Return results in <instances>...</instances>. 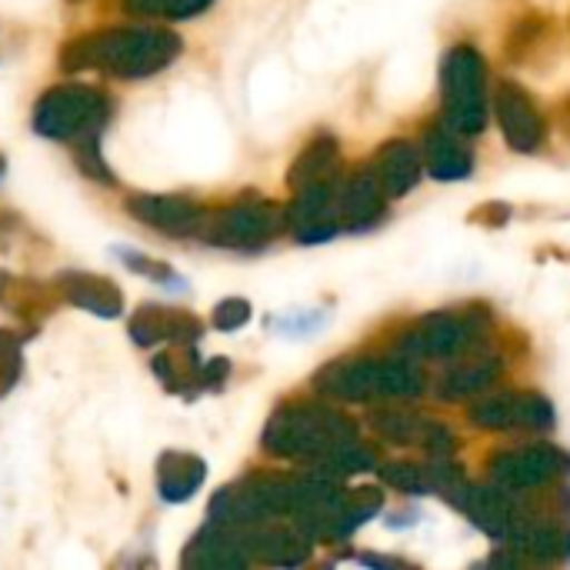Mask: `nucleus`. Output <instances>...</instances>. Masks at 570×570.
Masks as SVG:
<instances>
[{
    "label": "nucleus",
    "mask_w": 570,
    "mask_h": 570,
    "mask_svg": "<svg viewBox=\"0 0 570 570\" xmlns=\"http://www.w3.org/2000/svg\"><path fill=\"white\" fill-rule=\"evenodd\" d=\"M317 387L341 401H377V397H414L424 387L417 364L404 354L397 357H357L331 364Z\"/></svg>",
    "instance_id": "1"
},
{
    "label": "nucleus",
    "mask_w": 570,
    "mask_h": 570,
    "mask_svg": "<svg viewBox=\"0 0 570 570\" xmlns=\"http://www.w3.org/2000/svg\"><path fill=\"white\" fill-rule=\"evenodd\" d=\"M357 431L347 417L327 407H291L281 411L264 438V444L281 458H327L344 441H354Z\"/></svg>",
    "instance_id": "2"
},
{
    "label": "nucleus",
    "mask_w": 570,
    "mask_h": 570,
    "mask_svg": "<svg viewBox=\"0 0 570 570\" xmlns=\"http://www.w3.org/2000/svg\"><path fill=\"white\" fill-rule=\"evenodd\" d=\"M491 331V317L484 307L468 311H441L417 321L401 337V354L411 361H448L461 357L464 351H474L478 341Z\"/></svg>",
    "instance_id": "3"
},
{
    "label": "nucleus",
    "mask_w": 570,
    "mask_h": 570,
    "mask_svg": "<svg viewBox=\"0 0 570 570\" xmlns=\"http://www.w3.org/2000/svg\"><path fill=\"white\" fill-rule=\"evenodd\" d=\"M444 90V124L461 137L481 134L488 127V94H484V60L474 47H454L441 67Z\"/></svg>",
    "instance_id": "4"
},
{
    "label": "nucleus",
    "mask_w": 570,
    "mask_h": 570,
    "mask_svg": "<svg viewBox=\"0 0 570 570\" xmlns=\"http://www.w3.org/2000/svg\"><path fill=\"white\" fill-rule=\"evenodd\" d=\"M73 50L77 60H70L67 67H87L94 60H104L117 73H147L164 67L177 53V40L170 33H114L107 40H83Z\"/></svg>",
    "instance_id": "5"
},
{
    "label": "nucleus",
    "mask_w": 570,
    "mask_h": 570,
    "mask_svg": "<svg viewBox=\"0 0 570 570\" xmlns=\"http://www.w3.org/2000/svg\"><path fill=\"white\" fill-rule=\"evenodd\" d=\"M570 474V458L554 444H528L514 451H501L491 458V484L508 494H528L558 484Z\"/></svg>",
    "instance_id": "6"
},
{
    "label": "nucleus",
    "mask_w": 570,
    "mask_h": 570,
    "mask_svg": "<svg viewBox=\"0 0 570 570\" xmlns=\"http://www.w3.org/2000/svg\"><path fill=\"white\" fill-rule=\"evenodd\" d=\"M471 424L484 431H548L554 411L551 401L534 391H498L471 407Z\"/></svg>",
    "instance_id": "7"
},
{
    "label": "nucleus",
    "mask_w": 570,
    "mask_h": 570,
    "mask_svg": "<svg viewBox=\"0 0 570 570\" xmlns=\"http://www.w3.org/2000/svg\"><path fill=\"white\" fill-rule=\"evenodd\" d=\"M494 117L501 124L504 140L511 144V150L531 154L541 147L544 140V117L538 110V104L511 80H501L494 90Z\"/></svg>",
    "instance_id": "8"
},
{
    "label": "nucleus",
    "mask_w": 570,
    "mask_h": 570,
    "mask_svg": "<svg viewBox=\"0 0 570 570\" xmlns=\"http://www.w3.org/2000/svg\"><path fill=\"white\" fill-rule=\"evenodd\" d=\"M104 117V100L90 90H60L47 94L37 107V130L50 137H73L87 127H97Z\"/></svg>",
    "instance_id": "9"
},
{
    "label": "nucleus",
    "mask_w": 570,
    "mask_h": 570,
    "mask_svg": "<svg viewBox=\"0 0 570 570\" xmlns=\"http://www.w3.org/2000/svg\"><path fill=\"white\" fill-rule=\"evenodd\" d=\"M448 501H451L471 524H478L484 534H491V538H498V541H504L508 531H511L514 521H518V508H514L511 494H508L504 488H498V484L478 488V484H468V481H464Z\"/></svg>",
    "instance_id": "10"
},
{
    "label": "nucleus",
    "mask_w": 570,
    "mask_h": 570,
    "mask_svg": "<svg viewBox=\"0 0 570 570\" xmlns=\"http://www.w3.org/2000/svg\"><path fill=\"white\" fill-rule=\"evenodd\" d=\"M281 227V210L267 207V204H244L227 210L210 230L207 240L217 244H230V247H257L264 240H271Z\"/></svg>",
    "instance_id": "11"
},
{
    "label": "nucleus",
    "mask_w": 570,
    "mask_h": 570,
    "mask_svg": "<svg viewBox=\"0 0 570 570\" xmlns=\"http://www.w3.org/2000/svg\"><path fill=\"white\" fill-rule=\"evenodd\" d=\"M421 160L431 170V177H438V180H464L474 167L471 147L448 124L428 127V134L421 140Z\"/></svg>",
    "instance_id": "12"
},
{
    "label": "nucleus",
    "mask_w": 570,
    "mask_h": 570,
    "mask_svg": "<svg viewBox=\"0 0 570 570\" xmlns=\"http://www.w3.org/2000/svg\"><path fill=\"white\" fill-rule=\"evenodd\" d=\"M518 554L531 561H564L570 558V528L548 521V518H524L518 514L514 528L504 538Z\"/></svg>",
    "instance_id": "13"
},
{
    "label": "nucleus",
    "mask_w": 570,
    "mask_h": 570,
    "mask_svg": "<svg viewBox=\"0 0 570 570\" xmlns=\"http://www.w3.org/2000/svg\"><path fill=\"white\" fill-rule=\"evenodd\" d=\"M421 150L417 144L411 140H391L377 150L374 164H371V174L377 177L381 190L387 197H404L417 180H421Z\"/></svg>",
    "instance_id": "14"
},
{
    "label": "nucleus",
    "mask_w": 570,
    "mask_h": 570,
    "mask_svg": "<svg viewBox=\"0 0 570 570\" xmlns=\"http://www.w3.org/2000/svg\"><path fill=\"white\" fill-rule=\"evenodd\" d=\"M501 377V357L498 354H481V351H464L461 361L441 377L438 394L444 401H468L488 391Z\"/></svg>",
    "instance_id": "15"
},
{
    "label": "nucleus",
    "mask_w": 570,
    "mask_h": 570,
    "mask_svg": "<svg viewBox=\"0 0 570 570\" xmlns=\"http://www.w3.org/2000/svg\"><path fill=\"white\" fill-rule=\"evenodd\" d=\"M384 207H387V194L381 190L371 170L354 174L337 190V220H344L347 227H371L374 220L384 217Z\"/></svg>",
    "instance_id": "16"
},
{
    "label": "nucleus",
    "mask_w": 570,
    "mask_h": 570,
    "mask_svg": "<svg viewBox=\"0 0 570 570\" xmlns=\"http://www.w3.org/2000/svg\"><path fill=\"white\" fill-rule=\"evenodd\" d=\"M130 210L164 230H190L197 224V207L177 197H147V200L130 204Z\"/></svg>",
    "instance_id": "17"
},
{
    "label": "nucleus",
    "mask_w": 570,
    "mask_h": 570,
    "mask_svg": "<svg viewBox=\"0 0 570 570\" xmlns=\"http://www.w3.org/2000/svg\"><path fill=\"white\" fill-rule=\"evenodd\" d=\"M204 481V468L200 461L194 458H184V454H167L164 464H160V491L164 498L170 501H184L194 494V488Z\"/></svg>",
    "instance_id": "18"
},
{
    "label": "nucleus",
    "mask_w": 570,
    "mask_h": 570,
    "mask_svg": "<svg viewBox=\"0 0 570 570\" xmlns=\"http://www.w3.org/2000/svg\"><path fill=\"white\" fill-rule=\"evenodd\" d=\"M334 167H337V144H334L331 137L314 140V144L301 154V160L294 164L291 184H294V187L321 184V180H327V174H331Z\"/></svg>",
    "instance_id": "19"
},
{
    "label": "nucleus",
    "mask_w": 570,
    "mask_h": 570,
    "mask_svg": "<svg viewBox=\"0 0 570 570\" xmlns=\"http://www.w3.org/2000/svg\"><path fill=\"white\" fill-rule=\"evenodd\" d=\"M371 424L384 441H394V444H421L424 428H428V421L417 417L414 411H374Z\"/></svg>",
    "instance_id": "20"
},
{
    "label": "nucleus",
    "mask_w": 570,
    "mask_h": 570,
    "mask_svg": "<svg viewBox=\"0 0 570 570\" xmlns=\"http://www.w3.org/2000/svg\"><path fill=\"white\" fill-rule=\"evenodd\" d=\"M63 287H67V294H70L80 307H90V311L107 314V317H114V314L120 311V294H117L110 284H104V281L73 277V281H67Z\"/></svg>",
    "instance_id": "21"
},
{
    "label": "nucleus",
    "mask_w": 570,
    "mask_h": 570,
    "mask_svg": "<svg viewBox=\"0 0 570 570\" xmlns=\"http://www.w3.org/2000/svg\"><path fill=\"white\" fill-rule=\"evenodd\" d=\"M261 554L271 564H301L307 558V541L297 538L294 531H267L261 538Z\"/></svg>",
    "instance_id": "22"
},
{
    "label": "nucleus",
    "mask_w": 570,
    "mask_h": 570,
    "mask_svg": "<svg viewBox=\"0 0 570 570\" xmlns=\"http://www.w3.org/2000/svg\"><path fill=\"white\" fill-rule=\"evenodd\" d=\"M381 478L387 488L401 491V494H431V478H428V464H407V461H394L387 468H381Z\"/></svg>",
    "instance_id": "23"
},
{
    "label": "nucleus",
    "mask_w": 570,
    "mask_h": 570,
    "mask_svg": "<svg viewBox=\"0 0 570 570\" xmlns=\"http://www.w3.org/2000/svg\"><path fill=\"white\" fill-rule=\"evenodd\" d=\"M130 7L137 13H174V17H184V13L204 10L207 0H130Z\"/></svg>",
    "instance_id": "24"
},
{
    "label": "nucleus",
    "mask_w": 570,
    "mask_h": 570,
    "mask_svg": "<svg viewBox=\"0 0 570 570\" xmlns=\"http://www.w3.org/2000/svg\"><path fill=\"white\" fill-rule=\"evenodd\" d=\"M13 374H17V344L0 334V391L10 387Z\"/></svg>",
    "instance_id": "25"
},
{
    "label": "nucleus",
    "mask_w": 570,
    "mask_h": 570,
    "mask_svg": "<svg viewBox=\"0 0 570 570\" xmlns=\"http://www.w3.org/2000/svg\"><path fill=\"white\" fill-rule=\"evenodd\" d=\"M247 314H250V307H247L244 301H227V304L217 311V327L234 331V327H240V324L247 321Z\"/></svg>",
    "instance_id": "26"
}]
</instances>
